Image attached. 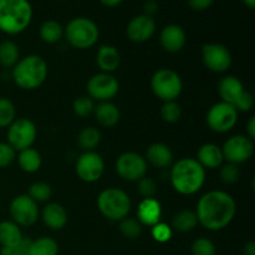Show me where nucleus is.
<instances>
[{"instance_id":"f257e3e1","label":"nucleus","mask_w":255,"mask_h":255,"mask_svg":"<svg viewBox=\"0 0 255 255\" xmlns=\"http://www.w3.org/2000/svg\"><path fill=\"white\" fill-rule=\"evenodd\" d=\"M198 224L212 232L227 228L237 213L233 197L223 191H211L199 198L196 208Z\"/></svg>"},{"instance_id":"f03ea898","label":"nucleus","mask_w":255,"mask_h":255,"mask_svg":"<svg viewBox=\"0 0 255 255\" xmlns=\"http://www.w3.org/2000/svg\"><path fill=\"white\" fill-rule=\"evenodd\" d=\"M171 184L176 192L183 196H192L202 189L206 182V169L191 157L181 158L172 166Z\"/></svg>"},{"instance_id":"7ed1b4c3","label":"nucleus","mask_w":255,"mask_h":255,"mask_svg":"<svg viewBox=\"0 0 255 255\" xmlns=\"http://www.w3.org/2000/svg\"><path fill=\"white\" fill-rule=\"evenodd\" d=\"M32 19L29 0H0V31L17 35L26 30Z\"/></svg>"},{"instance_id":"20e7f679","label":"nucleus","mask_w":255,"mask_h":255,"mask_svg":"<svg viewBox=\"0 0 255 255\" xmlns=\"http://www.w3.org/2000/svg\"><path fill=\"white\" fill-rule=\"evenodd\" d=\"M47 72V64L41 56L27 55L14 65L11 77L20 89L35 90L44 84Z\"/></svg>"},{"instance_id":"39448f33","label":"nucleus","mask_w":255,"mask_h":255,"mask_svg":"<svg viewBox=\"0 0 255 255\" xmlns=\"http://www.w3.org/2000/svg\"><path fill=\"white\" fill-rule=\"evenodd\" d=\"M131 199L128 194L120 188H106L97 197V208L107 219L121 222L131 212Z\"/></svg>"},{"instance_id":"423d86ee","label":"nucleus","mask_w":255,"mask_h":255,"mask_svg":"<svg viewBox=\"0 0 255 255\" xmlns=\"http://www.w3.org/2000/svg\"><path fill=\"white\" fill-rule=\"evenodd\" d=\"M64 35L72 47L86 50L96 44L100 36V30L96 22L89 17H75L66 25Z\"/></svg>"},{"instance_id":"0eeeda50","label":"nucleus","mask_w":255,"mask_h":255,"mask_svg":"<svg viewBox=\"0 0 255 255\" xmlns=\"http://www.w3.org/2000/svg\"><path fill=\"white\" fill-rule=\"evenodd\" d=\"M152 92L163 102L176 101L182 94L183 82L181 76L171 69H161L151 79Z\"/></svg>"},{"instance_id":"6e6552de","label":"nucleus","mask_w":255,"mask_h":255,"mask_svg":"<svg viewBox=\"0 0 255 255\" xmlns=\"http://www.w3.org/2000/svg\"><path fill=\"white\" fill-rule=\"evenodd\" d=\"M206 121L213 132L226 133L232 131L238 122V111L233 105L221 101L208 110Z\"/></svg>"},{"instance_id":"1a4fd4ad","label":"nucleus","mask_w":255,"mask_h":255,"mask_svg":"<svg viewBox=\"0 0 255 255\" xmlns=\"http://www.w3.org/2000/svg\"><path fill=\"white\" fill-rule=\"evenodd\" d=\"M36 126L29 119H15L7 127V143L15 149V152L30 148L36 141Z\"/></svg>"},{"instance_id":"9d476101","label":"nucleus","mask_w":255,"mask_h":255,"mask_svg":"<svg viewBox=\"0 0 255 255\" xmlns=\"http://www.w3.org/2000/svg\"><path fill=\"white\" fill-rule=\"evenodd\" d=\"M87 96L94 101L105 102L114 99L120 90L116 77L106 72H99L89 79L86 85Z\"/></svg>"},{"instance_id":"9b49d317","label":"nucleus","mask_w":255,"mask_h":255,"mask_svg":"<svg viewBox=\"0 0 255 255\" xmlns=\"http://www.w3.org/2000/svg\"><path fill=\"white\" fill-rule=\"evenodd\" d=\"M117 174L128 182H138L147 173V162L143 156L136 152L120 154L115 164Z\"/></svg>"},{"instance_id":"f8f14e48","label":"nucleus","mask_w":255,"mask_h":255,"mask_svg":"<svg viewBox=\"0 0 255 255\" xmlns=\"http://www.w3.org/2000/svg\"><path fill=\"white\" fill-rule=\"evenodd\" d=\"M224 161L232 164H242L249 161L254 153V143L249 137L243 134L232 136L222 147Z\"/></svg>"},{"instance_id":"ddd939ff","label":"nucleus","mask_w":255,"mask_h":255,"mask_svg":"<svg viewBox=\"0 0 255 255\" xmlns=\"http://www.w3.org/2000/svg\"><path fill=\"white\" fill-rule=\"evenodd\" d=\"M12 222L19 227H30L39 218V207L27 194H20L12 198L9 206Z\"/></svg>"},{"instance_id":"4468645a","label":"nucleus","mask_w":255,"mask_h":255,"mask_svg":"<svg viewBox=\"0 0 255 255\" xmlns=\"http://www.w3.org/2000/svg\"><path fill=\"white\" fill-rule=\"evenodd\" d=\"M77 177L86 183H94L105 172V161L97 152L86 151L77 158L75 164Z\"/></svg>"},{"instance_id":"2eb2a0df","label":"nucleus","mask_w":255,"mask_h":255,"mask_svg":"<svg viewBox=\"0 0 255 255\" xmlns=\"http://www.w3.org/2000/svg\"><path fill=\"white\" fill-rule=\"evenodd\" d=\"M202 60L212 72H226L232 65V54L228 47L217 42H208L202 47Z\"/></svg>"},{"instance_id":"dca6fc26","label":"nucleus","mask_w":255,"mask_h":255,"mask_svg":"<svg viewBox=\"0 0 255 255\" xmlns=\"http://www.w3.org/2000/svg\"><path fill=\"white\" fill-rule=\"evenodd\" d=\"M154 31H156V21L152 16L144 14L134 16L126 27L127 37L132 42L137 44L148 41L153 36Z\"/></svg>"},{"instance_id":"f3484780","label":"nucleus","mask_w":255,"mask_h":255,"mask_svg":"<svg viewBox=\"0 0 255 255\" xmlns=\"http://www.w3.org/2000/svg\"><path fill=\"white\" fill-rule=\"evenodd\" d=\"M159 41L163 50L171 54H176L181 51L186 45V32L179 25H167L162 29Z\"/></svg>"},{"instance_id":"a211bd4d","label":"nucleus","mask_w":255,"mask_h":255,"mask_svg":"<svg viewBox=\"0 0 255 255\" xmlns=\"http://www.w3.org/2000/svg\"><path fill=\"white\" fill-rule=\"evenodd\" d=\"M162 207L156 198H143L137 208V221L142 226L153 227L161 222Z\"/></svg>"},{"instance_id":"6ab92c4d","label":"nucleus","mask_w":255,"mask_h":255,"mask_svg":"<svg viewBox=\"0 0 255 255\" xmlns=\"http://www.w3.org/2000/svg\"><path fill=\"white\" fill-rule=\"evenodd\" d=\"M41 219L45 226L51 231H61L67 224V212L61 204L47 203L42 208Z\"/></svg>"},{"instance_id":"aec40b11","label":"nucleus","mask_w":255,"mask_h":255,"mask_svg":"<svg viewBox=\"0 0 255 255\" xmlns=\"http://www.w3.org/2000/svg\"><path fill=\"white\" fill-rule=\"evenodd\" d=\"M197 161L204 169L219 168L223 164L224 157L222 148L214 143H204L197 152Z\"/></svg>"},{"instance_id":"412c9836","label":"nucleus","mask_w":255,"mask_h":255,"mask_svg":"<svg viewBox=\"0 0 255 255\" xmlns=\"http://www.w3.org/2000/svg\"><path fill=\"white\" fill-rule=\"evenodd\" d=\"M121 62V55H120L117 47L112 45H102L99 47L96 54V64L101 72L111 74L116 71L117 67Z\"/></svg>"},{"instance_id":"4be33fe9","label":"nucleus","mask_w":255,"mask_h":255,"mask_svg":"<svg viewBox=\"0 0 255 255\" xmlns=\"http://www.w3.org/2000/svg\"><path fill=\"white\" fill-rule=\"evenodd\" d=\"M146 162H149L153 167L157 168H166L169 167L173 162V153L171 148L164 143H152L147 148Z\"/></svg>"},{"instance_id":"5701e85b","label":"nucleus","mask_w":255,"mask_h":255,"mask_svg":"<svg viewBox=\"0 0 255 255\" xmlns=\"http://www.w3.org/2000/svg\"><path fill=\"white\" fill-rule=\"evenodd\" d=\"M94 115L96 121L104 127H114L119 124L121 119V112L119 107L111 101L100 102L95 106Z\"/></svg>"},{"instance_id":"b1692460","label":"nucleus","mask_w":255,"mask_h":255,"mask_svg":"<svg viewBox=\"0 0 255 255\" xmlns=\"http://www.w3.org/2000/svg\"><path fill=\"white\" fill-rule=\"evenodd\" d=\"M244 90L246 89H244L242 81L236 76H226L221 80L218 86V92L222 101L231 105H234V102L239 99Z\"/></svg>"},{"instance_id":"393cba45","label":"nucleus","mask_w":255,"mask_h":255,"mask_svg":"<svg viewBox=\"0 0 255 255\" xmlns=\"http://www.w3.org/2000/svg\"><path fill=\"white\" fill-rule=\"evenodd\" d=\"M24 239L21 229L12 221L0 222V246L1 248H14Z\"/></svg>"},{"instance_id":"a878e982","label":"nucleus","mask_w":255,"mask_h":255,"mask_svg":"<svg viewBox=\"0 0 255 255\" xmlns=\"http://www.w3.org/2000/svg\"><path fill=\"white\" fill-rule=\"evenodd\" d=\"M17 164H19L20 169L26 173H35L40 169L42 163L41 156L39 152L34 148H26L22 149L17 154Z\"/></svg>"},{"instance_id":"bb28decb","label":"nucleus","mask_w":255,"mask_h":255,"mask_svg":"<svg viewBox=\"0 0 255 255\" xmlns=\"http://www.w3.org/2000/svg\"><path fill=\"white\" fill-rule=\"evenodd\" d=\"M197 224H198V219H197L196 213L189 209H184L174 214L171 228L172 231L179 232V233H188L196 228Z\"/></svg>"},{"instance_id":"cd10ccee","label":"nucleus","mask_w":255,"mask_h":255,"mask_svg":"<svg viewBox=\"0 0 255 255\" xmlns=\"http://www.w3.org/2000/svg\"><path fill=\"white\" fill-rule=\"evenodd\" d=\"M101 142V132L96 128V127H85L81 129L77 136V143H79L80 148L86 151H94Z\"/></svg>"},{"instance_id":"c85d7f7f","label":"nucleus","mask_w":255,"mask_h":255,"mask_svg":"<svg viewBox=\"0 0 255 255\" xmlns=\"http://www.w3.org/2000/svg\"><path fill=\"white\" fill-rule=\"evenodd\" d=\"M59 244L50 237H41L36 241H31L27 255H57Z\"/></svg>"},{"instance_id":"c756f323","label":"nucleus","mask_w":255,"mask_h":255,"mask_svg":"<svg viewBox=\"0 0 255 255\" xmlns=\"http://www.w3.org/2000/svg\"><path fill=\"white\" fill-rule=\"evenodd\" d=\"M20 60L19 46L14 41L4 40L0 42V65L2 67H14Z\"/></svg>"},{"instance_id":"7c9ffc66","label":"nucleus","mask_w":255,"mask_h":255,"mask_svg":"<svg viewBox=\"0 0 255 255\" xmlns=\"http://www.w3.org/2000/svg\"><path fill=\"white\" fill-rule=\"evenodd\" d=\"M40 37L47 44H56L64 36V27L55 20H47L40 26Z\"/></svg>"},{"instance_id":"2f4dec72","label":"nucleus","mask_w":255,"mask_h":255,"mask_svg":"<svg viewBox=\"0 0 255 255\" xmlns=\"http://www.w3.org/2000/svg\"><path fill=\"white\" fill-rule=\"evenodd\" d=\"M16 117L14 104L6 97H0V128L9 127Z\"/></svg>"},{"instance_id":"473e14b6","label":"nucleus","mask_w":255,"mask_h":255,"mask_svg":"<svg viewBox=\"0 0 255 255\" xmlns=\"http://www.w3.org/2000/svg\"><path fill=\"white\" fill-rule=\"evenodd\" d=\"M27 196L35 201L36 203L39 202H47L50 201L52 196V189L50 184L45 183V182H35L29 187V193Z\"/></svg>"},{"instance_id":"72a5a7b5","label":"nucleus","mask_w":255,"mask_h":255,"mask_svg":"<svg viewBox=\"0 0 255 255\" xmlns=\"http://www.w3.org/2000/svg\"><path fill=\"white\" fill-rule=\"evenodd\" d=\"M120 232L128 239H136L142 233V224L134 218H125L120 222Z\"/></svg>"},{"instance_id":"f704fd0d","label":"nucleus","mask_w":255,"mask_h":255,"mask_svg":"<svg viewBox=\"0 0 255 255\" xmlns=\"http://www.w3.org/2000/svg\"><path fill=\"white\" fill-rule=\"evenodd\" d=\"M162 120L167 124H176L181 120L182 109L176 101L164 102L161 109Z\"/></svg>"},{"instance_id":"c9c22d12","label":"nucleus","mask_w":255,"mask_h":255,"mask_svg":"<svg viewBox=\"0 0 255 255\" xmlns=\"http://www.w3.org/2000/svg\"><path fill=\"white\" fill-rule=\"evenodd\" d=\"M72 110L79 117H89L94 114L95 101L89 96H80L72 102Z\"/></svg>"},{"instance_id":"e433bc0d","label":"nucleus","mask_w":255,"mask_h":255,"mask_svg":"<svg viewBox=\"0 0 255 255\" xmlns=\"http://www.w3.org/2000/svg\"><path fill=\"white\" fill-rule=\"evenodd\" d=\"M191 251L192 255H216L217 249L211 239L201 237L192 243Z\"/></svg>"},{"instance_id":"4c0bfd02","label":"nucleus","mask_w":255,"mask_h":255,"mask_svg":"<svg viewBox=\"0 0 255 255\" xmlns=\"http://www.w3.org/2000/svg\"><path fill=\"white\" fill-rule=\"evenodd\" d=\"M221 178L224 183H236V182L239 181L241 178V171H239L238 166L237 164L227 163L222 164L221 166Z\"/></svg>"},{"instance_id":"58836bf2","label":"nucleus","mask_w":255,"mask_h":255,"mask_svg":"<svg viewBox=\"0 0 255 255\" xmlns=\"http://www.w3.org/2000/svg\"><path fill=\"white\" fill-rule=\"evenodd\" d=\"M172 234H173V231H172L171 226L166 223L159 222L156 226L152 227V237L158 243H167L172 238Z\"/></svg>"},{"instance_id":"ea45409f","label":"nucleus","mask_w":255,"mask_h":255,"mask_svg":"<svg viewBox=\"0 0 255 255\" xmlns=\"http://www.w3.org/2000/svg\"><path fill=\"white\" fill-rule=\"evenodd\" d=\"M16 158V152L7 142H0V168H6Z\"/></svg>"},{"instance_id":"a19ab883","label":"nucleus","mask_w":255,"mask_h":255,"mask_svg":"<svg viewBox=\"0 0 255 255\" xmlns=\"http://www.w3.org/2000/svg\"><path fill=\"white\" fill-rule=\"evenodd\" d=\"M138 192L143 198H154L157 193V183L152 178L144 176L138 181Z\"/></svg>"},{"instance_id":"79ce46f5","label":"nucleus","mask_w":255,"mask_h":255,"mask_svg":"<svg viewBox=\"0 0 255 255\" xmlns=\"http://www.w3.org/2000/svg\"><path fill=\"white\" fill-rule=\"evenodd\" d=\"M234 109L238 112H248L254 106V97L249 91L244 90L243 94L239 96V99L234 102Z\"/></svg>"},{"instance_id":"37998d69","label":"nucleus","mask_w":255,"mask_h":255,"mask_svg":"<svg viewBox=\"0 0 255 255\" xmlns=\"http://www.w3.org/2000/svg\"><path fill=\"white\" fill-rule=\"evenodd\" d=\"M213 2L214 0H188L189 6L193 10H196V11H203V10H207L208 7L212 6Z\"/></svg>"},{"instance_id":"c03bdc74","label":"nucleus","mask_w":255,"mask_h":255,"mask_svg":"<svg viewBox=\"0 0 255 255\" xmlns=\"http://www.w3.org/2000/svg\"><path fill=\"white\" fill-rule=\"evenodd\" d=\"M157 7H158V5H157V2L153 1V0H149V1L144 2V15L152 16V15L157 11Z\"/></svg>"},{"instance_id":"a18cd8bd","label":"nucleus","mask_w":255,"mask_h":255,"mask_svg":"<svg viewBox=\"0 0 255 255\" xmlns=\"http://www.w3.org/2000/svg\"><path fill=\"white\" fill-rule=\"evenodd\" d=\"M247 137H249L252 141L255 138V117L254 116H252L251 119H249L248 124H247Z\"/></svg>"},{"instance_id":"49530a36","label":"nucleus","mask_w":255,"mask_h":255,"mask_svg":"<svg viewBox=\"0 0 255 255\" xmlns=\"http://www.w3.org/2000/svg\"><path fill=\"white\" fill-rule=\"evenodd\" d=\"M244 255H255V243L254 242H248L243 248Z\"/></svg>"},{"instance_id":"de8ad7c7","label":"nucleus","mask_w":255,"mask_h":255,"mask_svg":"<svg viewBox=\"0 0 255 255\" xmlns=\"http://www.w3.org/2000/svg\"><path fill=\"white\" fill-rule=\"evenodd\" d=\"M100 1H101V4L105 5V6L114 7V6H117L119 4H121L124 0H100Z\"/></svg>"},{"instance_id":"09e8293b","label":"nucleus","mask_w":255,"mask_h":255,"mask_svg":"<svg viewBox=\"0 0 255 255\" xmlns=\"http://www.w3.org/2000/svg\"><path fill=\"white\" fill-rule=\"evenodd\" d=\"M243 1V4L246 5V6H248L249 9H254L255 7V0H242Z\"/></svg>"},{"instance_id":"8fccbe9b","label":"nucleus","mask_w":255,"mask_h":255,"mask_svg":"<svg viewBox=\"0 0 255 255\" xmlns=\"http://www.w3.org/2000/svg\"><path fill=\"white\" fill-rule=\"evenodd\" d=\"M11 255H14V254H11Z\"/></svg>"}]
</instances>
